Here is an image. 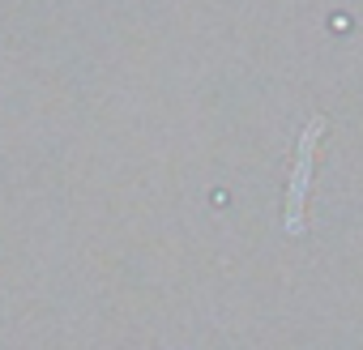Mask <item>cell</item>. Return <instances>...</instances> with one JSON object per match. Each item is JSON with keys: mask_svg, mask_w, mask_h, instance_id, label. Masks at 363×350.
I'll return each instance as SVG.
<instances>
[{"mask_svg": "<svg viewBox=\"0 0 363 350\" xmlns=\"http://www.w3.org/2000/svg\"><path fill=\"white\" fill-rule=\"evenodd\" d=\"M325 132V120H312L308 137H303V149H299V171H295V180H291V205H286V227L291 231H303L299 227V205H303V184H308V158H312V141Z\"/></svg>", "mask_w": 363, "mask_h": 350, "instance_id": "1", "label": "cell"}]
</instances>
